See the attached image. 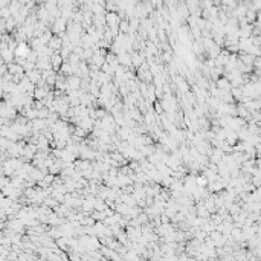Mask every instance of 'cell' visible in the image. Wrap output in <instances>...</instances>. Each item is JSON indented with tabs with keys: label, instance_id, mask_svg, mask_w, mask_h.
<instances>
[{
	"label": "cell",
	"instance_id": "1",
	"mask_svg": "<svg viewBox=\"0 0 261 261\" xmlns=\"http://www.w3.org/2000/svg\"><path fill=\"white\" fill-rule=\"evenodd\" d=\"M58 72L61 75H74L72 74V66H70V63L69 61H63V64L60 66V69H58Z\"/></svg>",
	"mask_w": 261,
	"mask_h": 261
},
{
	"label": "cell",
	"instance_id": "4",
	"mask_svg": "<svg viewBox=\"0 0 261 261\" xmlns=\"http://www.w3.org/2000/svg\"><path fill=\"white\" fill-rule=\"evenodd\" d=\"M2 56H3V60H5V61H8V63H9V61L12 60V55H11V51H8V49H5V51L2 52Z\"/></svg>",
	"mask_w": 261,
	"mask_h": 261
},
{
	"label": "cell",
	"instance_id": "2",
	"mask_svg": "<svg viewBox=\"0 0 261 261\" xmlns=\"http://www.w3.org/2000/svg\"><path fill=\"white\" fill-rule=\"evenodd\" d=\"M28 54H29V49H28L25 44H20L19 47L16 49V56H17V58H21V56H28Z\"/></svg>",
	"mask_w": 261,
	"mask_h": 261
},
{
	"label": "cell",
	"instance_id": "3",
	"mask_svg": "<svg viewBox=\"0 0 261 261\" xmlns=\"http://www.w3.org/2000/svg\"><path fill=\"white\" fill-rule=\"evenodd\" d=\"M196 185L197 187H206L208 185V180H206V177L202 174V176H196Z\"/></svg>",
	"mask_w": 261,
	"mask_h": 261
}]
</instances>
